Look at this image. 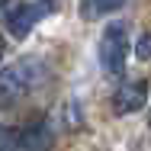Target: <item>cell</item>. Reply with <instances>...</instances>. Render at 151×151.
<instances>
[{"instance_id":"cell-1","label":"cell","mask_w":151,"mask_h":151,"mask_svg":"<svg viewBox=\"0 0 151 151\" xmlns=\"http://www.w3.org/2000/svg\"><path fill=\"white\" fill-rule=\"evenodd\" d=\"M42 64L35 58H26V61H16L10 68L0 71V103H16L23 100L26 93L35 90V84L42 81Z\"/></svg>"},{"instance_id":"cell-2","label":"cell","mask_w":151,"mask_h":151,"mask_svg":"<svg viewBox=\"0 0 151 151\" xmlns=\"http://www.w3.org/2000/svg\"><path fill=\"white\" fill-rule=\"evenodd\" d=\"M96 52H100L103 71L122 74V68H125V61H129V26H125V23H109V26L103 29V35H100Z\"/></svg>"},{"instance_id":"cell-3","label":"cell","mask_w":151,"mask_h":151,"mask_svg":"<svg viewBox=\"0 0 151 151\" xmlns=\"http://www.w3.org/2000/svg\"><path fill=\"white\" fill-rule=\"evenodd\" d=\"M45 13H48V10H45L42 3H35V0L16 3L13 10H6V29H10L13 39H26V35L39 26V19H42Z\"/></svg>"},{"instance_id":"cell-4","label":"cell","mask_w":151,"mask_h":151,"mask_svg":"<svg viewBox=\"0 0 151 151\" xmlns=\"http://www.w3.org/2000/svg\"><path fill=\"white\" fill-rule=\"evenodd\" d=\"M148 100V84L145 81H125L116 87L113 93V113L116 116H129V113H138Z\"/></svg>"},{"instance_id":"cell-5","label":"cell","mask_w":151,"mask_h":151,"mask_svg":"<svg viewBox=\"0 0 151 151\" xmlns=\"http://www.w3.org/2000/svg\"><path fill=\"white\" fill-rule=\"evenodd\" d=\"M52 148V129L45 122H32L23 132H16V151H48Z\"/></svg>"},{"instance_id":"cell-6","label":"cell","mask_w":151,"mask_h":151,"mask_svg":"<svg viewBox=\"0 0 151 151\" xmlns=\"http://www.w3.org/2000/svg\"><path fill=\"white\" fill-rule=\"evenodd\" d=\"M122 3H125V0H84L81 13H84L87 19H100V16H109V13L122 10Z\"/></svg>"},{"instance_id":"cell-7","label":"cell","mask_w":151,"mask_h":151,"mask_svg":"<svg viewBox=\"0 0 151 151\" xmlns=\"http://www.w3.org/2000/svg\"><path fill=\"white\" fill-rule=\"evenodd\" d=\"M61 122H64V129H77V125L84 122V109H81V100H68V103L61 106Z\"/></svg>"},{"instance_id":"cell-8","label":"cell","mask_w":151,"mask_h":151,"mask_svg":"<svg viewBox=\"0 0 151 151\" xmlns=\"http://www.w3.org/2000/svg\"><path fill=\"white\" fill-rule=\"evenodd\" d=\"M0 151H16V129L0 125Z\"/></svg>"},{"instance_id":"cell-9","label":"cell","mask_w":151,"mask_h":151,"mask_svg":"<svg viewBox=\"0 0 151 151\" xmlns=\"http://www.w3.org/2000/svg\"><path fill=\"white\" fill-rule=\"evenodd\" d=\"M148 48H151V39H148V35H142V39H138V45H135V58H138V61H148V58H151Z\"/></svg>"},{"instance_id":"cell-10","label":"cell","mask_w":151,"mask_h":151,"mask_svg":"<svg viewBox=\"0 0 151 151\" xmlns=\"http://www.w3.org/2000/svg\"><path fill=\"white\" fill-rule=\"evenodd\" d=\"M35 3H42L45 10H55V6H58V0H35Z\"/></svg>"},{"instance_id":"cell-11","label":"cell","mask_w":151,"mask_h":151,"mask_svg":"<svg viewBox=\"0 0 151 151\" xmlns=\"http://www.w3.org/2000/svg\"><path fill=\"white\" fill-rule=\"evenodd\" d=\"M10 10V0H0V13H6Z\"/></svg>"},{"instance_id":"cell-12","label":"cell","mask_w":151,"mask_h":151,"mask_svg":"<svg viewBox=\"0 0 151 151\" xmlns=\"http://www.w3.org/2000/svg\"><path fill=\"white\" fill-rule=\"evenodd\" d=\"M3 48H6V42H3V35H0V58H3Z\"/></svg>"}]
</instances>
